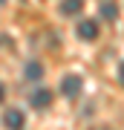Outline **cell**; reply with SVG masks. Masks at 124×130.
<instances>
[{"label": "cell", "mask_w": 124, "mask_h": 130, "mask_svg": "<svg viewBox=\"0 0 124 130\" xmlns=\"http://www.w3.org/2000/svg\"><path fill=\"white\" fill-rule=\"evenodd\" d=\"M118 78H121V84H124V64H121V70H118Z\"/></svg>", "instance_id": "obj_8"}, {"label": "cell", "mask_w": 124, "mask_h": 130, "mask_svg": "<svg viewBox=\"0 0 124 130\" xmlns=\"http://www.w3.org/2000/svg\"><path fill=\"white\" fill-rule=\"evenodd\" d=\"M101 18L104 20H115V18H118V6H115L113 0H104V3H101Z\"/></svg>", "instance_id": "obj_5"}, {"label": "cell", "mask_w": 124, "mask_h": 130, "mask_svg": "<svg viewBox=\"0 0 124 130\" xmlns=\"http://www.w3.org/2000/svg\"><path fill=\"white\" fill-rule=\"evenodd\" d=\"M81 9H84L81 0H64V6H61V12H64V14H78Z\"/></svg>", "instance_id": "obj_6"}, {"label": "cell", "mask_w": 124, "mask_h": 130, "mask_svg": "<svg viewBox=\"0 0 124 130\" xmlns=\"http://www.w3.org/2000/svg\"><path fill=\"white\" fill-rule=\"evenodd\" d=\"M0 3H6V0H0Z\"/></svg>", "instance_id": "obj_11"}, {"label": "cell", "mask_w": 124, "mask_h": 130, "mask_svg": "<svg viewBox=\"0 0 124 130\" xmlns=\"http://www.w3.org/2000/svg\"><path fill=\"white\" fill-rule=\"evenodd\" d=\"M41 75H43V67L38 64V61H32V64H26V78H29V81H38Z\"/></svg>", "instance_id": "obj_7"}, {"label": "cell", "mask_w": 124, "mask_h": 130, "mask_svg": "<svg viewBox=\"0 0 124 130\" xmlns=\"http://www.w3.org/2000/svg\"><path fill=\"white\" fill-rule=\"evenodd\" d=\"M95 130H110V127H95Z\"/></svg>", "instance_id": "obj_10"}, {"label": "cell", "mask_w": 124, "mask_h": 130, "mask_svg": "<svg viewBox=\"0 0 124 130\" xmlns=\"http://www.w3.org/2000/svg\"><path fill=\"white\" fill-rule=\"evenodd\" d=\"M3 95H6V93H3V84H0V101H3Z\"/></svg>", "instance_id": "obj_9"}, {"label": "cell", "mask_w": 124, "mask_h": 130, "mask_svg": "<svg viewBox=\"0 0 124 130\" xmlns=\"http://www.w3.org/2000/svg\"><path fill=\"white\" fill-rule=\"evenodd\" d=\"M3 121H6V127L9 130H23V113L20 110H6V116H3Z\"/></svg>", "instance_id": "obj_3"}, {"label": "cell", "mask_w": 124, "mask_h": 130, "mask_svg": "<svg viewBox=\"0 0 124 130\" xmlns=\"http://www.w3.org/2000/svg\"><path fill=\"white\" fill-rule=\"evenodd\" d=\"M78 38L81 41H95L98 38V23L95 20H81L78 23Z\"/></svg>", "instance_id": "obj_2"}, {"label": "cell", "mask_w": 124, "mask_h": 130, "mask_svg": "<svg viewBox=\"0 0 124 130\" xmlns=\"http://www.w3.org/2000/svg\"><path fill=\"white\" fill-rule=\"evenodd\" d=\"M61 90H64V95H66V98H78V95H81V90H84L81 75H66V78L61 81Z\"/></svg>", "instance_id": "obj_1"}, {"label": "cell", "mask_w": 124, "mask_h": 130, "mask_svg": "<svg viewBox=\"0 0 124 130\" xmlns=\"http://www.w3.org/2000/svg\"><path fill=\"white\" fill-rule=\"evenodd\" d=\"M29 101H32V107L43 110V107H49V104H52V93H49V90H35Z\"/></svg>", "instance_id": "obj_4"}]
</instances>
